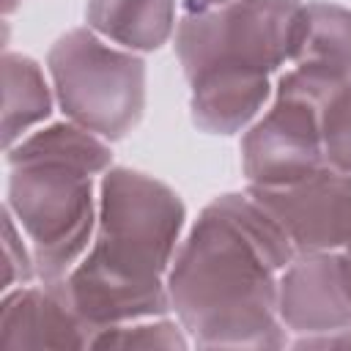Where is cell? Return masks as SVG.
<instances>
[{
	"label": "cell",
	"instance_id": "1",
	"mask_svg": "<svg viewBox=\"0 0 351 351\" xmlns=\"http://www.w3.org/2000/svg\"><path fill=\"white\" fill-rule=\"evenodd\" d=\"M293 258V241L250 192H225L176 250L170 313L197 348H285L280 274Z\"/></svg>",
	"mask_w": 351,
	"mask_h": 351
},
{
	"label": "cell",
	"instance_id": "2",
	"mask_svg": "<svg viewBox=\"0 0 351 351\" xmlns=\"http://www.w3.org/2000/svg\"><path fill=\"white\" fill-rule=\"evenodd\" d=\"M184 222L186 206L170 184L112 165L99 181V217L90 247L52 285L93 335L115 324L167 315V271Z\"/></svg>",
	"mask_w": 351,
	"mask_h": 351
},
{
	"label": "cell",
	"instance_id": "3",
	"mask_svg": "<svg viewBox=\"0 0 351 351\" xmlns=\"http://www.w3.org/2000/svg\"><path fill=\"white\" fill-rule=\"evenodd\" d=\"M5 206L33 247L38 282H60L90 247L99 217L96 176L112 167V148L66 118L25 134L5 151Z\"/></svg>",
	"mask_w": 351,
	"mask_h": 351
},
{
	"label": "cell",
	"instance_id": "4",
	"mask_svg": "<svg viewBox=\"0 0 351 351\" xmlns=\"http://www.w3.org/2000/svg\"><path fill=\"white\" fill-rule=\"evenodd\" d=\"M47 71L63 115L107 143L123 140L145 112V60L88 25L49 47Z\"/></svg>",
	"mask_w": 351,
	"mask_h": 351
},
{
	"label": "cell",
	"instance_id": "5",
	"mask_svg": "<svg viewBox=\"0 0 351 351\" xmlns=\"http://www.w3.org/2000/svg\"><path fill=\"white\" fill-rule=\"evenodd\" d=\"M304 0H230L203 11H184L173 49L186 80L208 69H247L274 74L291 63Z\"/></svg>",
	"mask_w": 351,
	"mask_h": 351
},
{
	"label": "cell",
	"instance_id": "6",
	"mask_svg": "<svg viewBox=\"0 0 351 351\" xmlns=\"http://www.w3.org/2000/svg\"><path fill=\"white\" fill-rule=\"evenodd\" d=\"M329 96L296 69L277 77L269 107L241 134V173L250 186H285L326 167L321 107Z\"/></svg>",
	"mask_w": 351,
	"mask_h": 351
},
{
	"label": "cell",
	"instance_id": "7",
	"mask_svg": "<svg viewBox=\"0 0 351 351\" xmlns=\"http://www.w3.org/2000/svg\"><path fill=\"white\" fill-rule=\"evenodd\" d=\"M299 252L351 250V173L321 167L285 186H247Z\"/></svg>",
	"mask_w": 351,
	"mask_h": 351
},
{
	"label": "cell",
	"instance_id": "8",
	"mask_svg": "<svg viewBox=\"0 0 351 351\" xmlns=\"http://www.w3.org/2000/svg\"><path fill=\"white\" fill-rule=\"evenodd\" d=\"M280 318L293 335L351 326V250L299 252L280 274Z\"/></svg>",
	"mask_w": 351,
	"mask_h": 351
},
{
	"label": "cell",
	"instance_id": "9",
	"mask_svg": "<svg viewBox=\"0 0 351 351\" xmlns=\"http://www.w3.org/2000/svg\"><path fill=\"white\" fill-rule=\"evenodd\" d=\"M93 332L55 285H16L0 302V348H90Z\"/></svg>",
	"mask_w": 351,
	"mask_h": 351
},
{
	"label": "cell",
	"instance_id": "10",
	"mask_svg": "<svg viewBox=\"0 0 351 351\" xmlns=\"http://www.w3.org/2000/svg\"><path fill=\"white\" fill-rule=\"evenodd\" d=\"M189 82V115L206 134L244 132L271 101V74L247 69H208Z\"/></svg>",
	"mask_w": 351,
	"mask_h": 351
},
{
	"label": "cell",
	"instance_id": "11",
	"mask_svg": "<svg viewBox=\"0 0 351 351\" xmlns=\"http://www.w3.org/2000/svg\"><path fill=\"white\" fill-rule=\"evenodd\" d=\"M288 66L326 93L351 82V8L332 0L304 3L299 41Z\"/></svg>",
	"mask_w": 351,
	"mask_h": 351
},
{
	"label": "cell",
	"instance_id": "12",
	"mask_svg": "<svg viewBox=\"0 0 351 351\" xmlns=\"http://www.w3.org/2000/svg\"><path fill=\"white\" fill-rule=\"evenodd\" d=\"M178 0H88L85 25L132 52H156L176 36Z\"/></svg>",
	"mask_w": 351,
	"mask_h": 351
},
{
	"label": "cell",
	"instance_id": "13",
	"mask_svg": "<svg viewBox=\"0 0 351 351\" xmlns=\"http://www.w3.org/2000/svg\"><path fill=\"white\" fill-rule=\"evenodd\" d=\"M3 148L16 145L55 110V88L41 66L22 52H3Z\"/></svg>",
	"mask_w": 351,
	"mask_h": 351
},
{
	"label": "cell",
	"instance_id": "14",
	"mask_svg": "<svg viewBox=\"0 0 351 351\" xmlns=\"http://www.w3.org/2000/svg\"><path fill=\"white\" fill-rule=\"evenodd\" d=\"M192 346L189 335L178 324V318H140V321H126L115 324L107 329H99L90 340V348H167V351H186Z\"/></svg>",
	"mask_w": 351,
	"mask_h": 351
},
{
	"label": "cell",
	"instance_id": "15",
	"mask_svg": "<svg viewBox=\"0 0 351 351\" xmlns=\"http://www.w3.org/2000/svg\"><path fill=\"white\" fill-rule=\"evenodd\" d=\"M321 134L326 165L351 173V82L337 88L321 107Z\"/></svg>",
	"mask_w": 351,
	"mask_h": 351
},
{
	"label": "cell",
	"instance_id": "16",
	"mask_svg": "<svg viewBox=\"0 0 351 351\" xmlns=\"http://www.w3.org/2000/svg\"><path fill=\"white\" fill-rule=\"evenodd\" d=\"M38 280L33 247L8 206H3V288H16Z\"/></svg>",
	"mask_w": 351,
	"mask_h": 351
},
{
	"label": "cell",
	"instance_id": "17",
	"mask_svg": "<svg viewBox=\"0 0 351 351\" xmlns=\"http://www.w3.org/2000/svg\"><path fill=\"white\" fill-rule=\"evenodd\" d=\"M288 346L293 348H351V326L332 329V332H315V335H296Z\"/></svg>",
	"mask_w": 351,
	"mask_h": 351
},
{
	"label": "cell",
	"instance_id": "18",
	"mask_svg": "<svg viewBox=\"0 0 351 351\" xmlns=\"http://www.w3.org/2000/svg\"><path fill=\"white\" fill-rule=\"evenodd\" d=\"M222 3H230V0H178L181 11H203V8L222 5Z\"/></svg>",
	"mask_w": 351,
	"mask_h": 351
},
{
	"label": "cell",
	"instance_id": "19",
	"mask_svg": "<svg viewBox=\"0 0 351 351\" xmlns=\"http://www.w3.org/2000/svg\"><path fill=\"white\" fill-rule=\"evenodd\" d=\"M19 3H22V0H3V14L11 16V14L19 8Z\"/></svg>",
	"mask_w": 351,
	"mask_h": 351
}]
</instances>
